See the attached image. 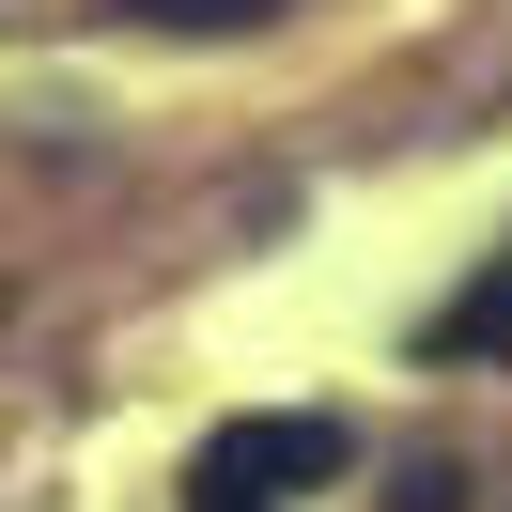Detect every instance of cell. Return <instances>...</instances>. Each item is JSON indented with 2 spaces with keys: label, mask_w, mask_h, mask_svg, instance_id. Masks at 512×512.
<instances>
[{
  "label": "cell",
  "mask_w": 512,
  "mask_h": 512,
  "mask_svg": "<svg viewBox=\"0 0 512 512\" xmlns=\"http://www.w3.org/2000/svg\"><path fill=\"white\" fill-rule=\"evenodd\" d=\"M311 481H342V419H311V404L218 419V435L187 450V512H295Z\"/></svg>",
  "instance_id": "cell-1"
},
{
  "label": "cell",
  "mask_w": 512,
  "mask_h": 512,
  "mask_svg": "<svg viewBox=\"0 0 512 512\" xmlns=\"http://www.w3.org/2000/svg\"><path fill=\"white\" fill-rule=\"evenodd\" d=\"M419 357H435V373H512V249L481 264V280L450 295L435 326H419Z\"/></svg>",
  "instance_id": "cell-2"
},
{
  "label": "cell",
  "mask_w": 512,
  "mask_h": 512,
  "mask_svg": "<svg viewBox=\"0 0 512 512\" xmlns=\"http://www.w3.org/2000/svg\"><path fill=\"white\" fill-rule=\"evenodd\" d=\"M125 16H156V32H249V16H280V0H125Z\"/></svg>",
  "instance_id": "cell-3"
},
{
  "label": "cell",
  "mask_w": 512,
  "mask_h": 512,
  "mask_svg": "<svg viewBox=\"0 0 512 512\" xmlns=\"http://www.w3.org/2000/svg\"><path fill=\"white\" fill-rule=\"evenodd\" d=\"M388 512H466V481H450V466H404V497H388Z\"/></svg>",
  "instance_id": "cell-4"
}]
</instances>
